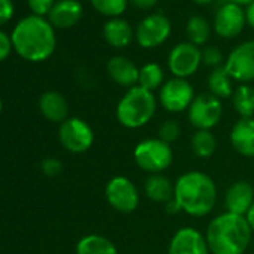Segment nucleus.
I'll return each mask as SVG.
<instances>
[{"label":"nucleus","instance_id":"1","mask_svg":"<svg viewBox=\"0 0 254 254\" xmlns=\"http://www.w3.org/2000/svg\"><path fill=\"white\" fill-rule=\"evenodd\" d=\"M14 50L29 62H44L56 50V33L48 20L30 15L23 18L11 35Z\"/></svg>","mask_w":254,"mask_h":254},{"label":"nucleus","instance_id":"2","mask_svg":"<svg viewBox=\"0 0 254 254\" xmlns=\"http://www.w3.org/2000/svg\"><path fill=\"white\" fill-rule=\"evenodd\" d=\"M174 184V199L181 212L191 217H205L215 208L217 186L208 174L190 171L180 175Z\"/></svg>","mask_w":254,"mask_h":254},{"label":"nucleus","instance_id":"3","mask_svg":"<svg viewBox=\"0 0 254 254\" xmlns=\"http://www.w3.org/2000/svg\"><path fill=\"white\" fill-rule=\"evenodd\" d=\"M253 230L244 215L223 212L206 227V242L211 254H244L250 247Z\"/></svg>","mask_w":254,"mask_h":254},{"label":"nucleus","instance_id":"4","mask_svg":"<svg viewBox=\"0 0 254 254\" xmlns=\"http://www.w3.org/2000/svg\"><path fill=\"white\" fill-rule=\"evenodd\" d=\"M157 109V99L153 91L135 85L120 99L115 117L126 129H139L148 124Z\"/></svg>","mask_w":254,"mask_h":254},{"label":"nucleus","instance_id":"5","mask_svg":"<svg viewBox=\"0 0 254 254\" xmlns=\"http://www.w3.org/2000/svg\"><path fill=\"white\" fill-rule=\"evenodd\" d=\"M133 160L139 169L153 175L163 174L174 160L171 144L159 138H147L136 144L133 150Z\"/></svg>","mask_w":254,"mask_h":254},{"label":"nucleus","instance_id":"6","mask_svg":"<svg viewBox=\"0 0 254 254\" xmlns=\"http://www.w3.org/2000/svg\"><path fill=\"white\" fill-rule=\"evenodd\" d=\"M105 197L111 208L121 214L136 211L141 202L139 191L133 181L124 175L112 177L105 187Z\"/></svg>","mask_w":254,"mask_h":254},{"label":"nucleus","instance_id":"7","mask_svg":"<svg viewBox=\"0 0 254 254\" xmlns=\"http://www.w3.org/2000/svg\"><path fill=\"white\" fill-rule=\"evenodd\" d=\"M59 139L64 150L73 154L88 151L94 142V132L91 126L79 117H69L60 124Z\"/></svg>","mask_w":254,"mask_h":254},{"label":"nucleus","instance_id":"8","mask_svg":"<svg viewBox=\"0 0 254 254\" xmlns=\"http://www.w3.org/2000/svg\"><path fill=\"white\" fill-rule=\"evenodd\" d=\"M223 115L221 100L211 93H200L194 97L190 108L187 109V117L190 124L196 130H211L215 127Z\"/></svg>","mask_w":254,"mask_h":254},{"label":"nucleus","instance_id":"9","mask_svg":"<svg viewBox=\"0 0 254 254\" xmlns=\"http://www.w3.org/2000/svg\"><path fill=\"white\" fill-rule=\"evenodd\" d=\"M193 85L187 79L172 78L166 81L159 90V103L163 109L172 114L187 111L194 100Z\"/></svg>","mask_w":254,"mask_h":254},{"label":"nucleus","instance_id":"10","mask_svg":"<svg viewBox=\"0 0 254 254\" xmlns=\"http://www.w3.org/2000/svg\"><path fill=\"white\" fill-rule=\"evenodd\" d=\"M202 63V51L190 42L177 44L168 57V66L174 78L187 79L194 75Z\"/></svg>","mask_w":254,"mask_h":254},{"label":"nucleus","instance_id":"11","mask_svg":"<svg viewBox=\"0 0 254 254\" xmlns=\"http://www.w3.org/2000/svg\"><path fill=\"white\" fill-rule=\"evenodd\" d=\"M224 69L233 81L248 84L254 79V41L244 42L232 50L224 62Z\"/></svg>","mask_w":254,"mask_h":254},{"label":"nucleus","instance_id":"12","mask_svg":"<svg viewBox=\"0 0 254 254\" xmlns=\"http://www.w3.org/2000/svg\"><path fill=\"white\" fill-rule=\"evenodd\" d=\"M171 35V23L163 14L145 17L136 29V41L142 48H156L166 42Z\"/></svg>","mask_w":254,"mask_h":254},{"label":"nucleus","instance_id":"13","mask_svg":"<svg viewBox=\"0 0 254 254\" xmlns=\"http://www.w3.org/2000/svg\"><path fill=\"white\" fill-rule=\"evenodd\" d=\"M168 254H211L205 235L190 226L178 229L169 241Z\"/></svg>","mask_w":254,"mask_h":254},{"label":"nucleus","instance_id":"14","mask_svg":"<svg viewBox=\"0 0 254 254\" xmlns=\"http://www.w3.org/2000/svg\"><path fill=\"white\" fill-rule=\"evenodd\" d=\"M245 12L236 3L223 5L214 17V30L218 36L230 39L238 36L245 26Z\"/></svg>","mask_w":254,"mask_h":254},{"label":"nucleus","instance_id":"15","mask_svg":"<svg viewBox=\"0 0 254 254\" xmlns=\"http://www.w3.org/2000/svg\"><path fill=\"white\" fill-rule=\"evenodd\" d=\"M254 203V189L248 181H235L226 191V211L236 215H247Z\"/></svg>","mask_w":254,"mask_h":254},{"label":"nucleus","instance_id":"16","mask_svg":"<svg viewBox=\"0 0 254 254\" xmlns=\"http://www.w3.org/2000/svg\"><path fill=\"white\" fill-rule=\"evenodd\" d=\"M106 72H108L109 78L121 87L132 88V87L138 85L139 69L130 59H127V57L115 56V57L109 59V62L106 64Z\"/></svg>","mask_w":254,"mask_h":254},{"label":"nucleus","instance_id":"17","mask_svg":"<svg viewBox=\"0 0 254 254\" xmlns=\"http://www.w3.org/2000/svg\"><path fill=\"white\" fill-rule=\"evenodd\" d=\"M230 144L244 157H254V118H239L230 132Z\"/></svg>","mask_w":254,"mask_h":254},{"label":"nucleus","instance_id":"18","mask_svg":"<svg viewBox=\"0 0 254 254\" xmlns=\"http://www.w3.org/2000/svg\"><path fill=\"white\" fill-rule=\"evenodd\" d=\"M82 17V6L78 0H60L57 2L51 12L48 14V21L53 27L69 29L75 26Z\"/></svg>","mask_w":254,"mask_h":254},{"label":"nucleus","instance_id":"19","mask_svg":"<svg viewBox=\"0 0 254 254\" xmlns=\"http://www.w3.org/2000/svg\"><path fill=\"white\" fill-rule=\"evenodd\" d=\"M39 111L51 123H63L69 117V105L63 94L57 91H45L39 97Z\"/></svg>","mask_w":254,"mask_h":254},{"label":"nucleus","instance_id":"20","mask_svg":"<svg viewBox=\"0 0 254 254\" xmlns=\"http://www.w3.org/2000/svg\"><path fill=\"white\" fill-rule=\"evenodd\" d=\"M103 38L114 48H126L133 41V30L126 20L111 18L103 26Z\"/></svg>","mask_w":254,"mask_h":254},{"label":"nucleus","instance_id":"21","mask_svg":"<svg viewBox=\"0 0 254 254\" xmlns=\"http://www.w3.org/2000/svg\"><path fill=\"white\" fill-rule=\"evenodd\" d=\"M145 196L156 203L166 205L169 200L174 199L175 184L165 175V174H153L147 178L144 184Z\"/></svg>","mask_w":254,"mask_h":254},{"label":"nucleus","instance_id":"22","mask_svg":"<svg viewBox=\"0 0 254 254\" xmlns=\"http://www.w3.org/2000/svg\"><path fill=\"white\" fill-rule=\"evenodd\" d=\"M76 254H118V250L106 236L90 233L78 241Z\"/></svg>","mask_w":254,"mask_h":254},{"label":"nucleus","instance_id":"23","mask_svg":"<svg viewBox=\"0 0 254 254\" xmlns=\"http://www.w3.org/2000/svg\"><path fill=\"white\" fill-rule=\"evenodd\" d=\"M232 78L229 76L227 70L224 69V66L215 67L212 69V72L208 76V88L209 93L215 97L221 99H227L232 97L233 94V87H232Z\"/></svg>","mask_w":254,"mask_h":254},{"label":"nucleus","instance_id":"24","mask_svg":"<svg viewBox=\"0 0 254 254\" xmlns=\"http://www.w3.org/2000/svg\"><path fill=\"white\" fill-rule=\"evenodd\" d=\"M232 103L241 118H253L254 115V88L248 84H241L232 94Z\"/></svg>","mask_w":254,"mask_h":254},{"label":"nucleus","instance_id":"25","mask_svg":"<svg viewBox=\"0 0 254 254\" xmlns=\"http://www.w3.org/2000/svg\"><path fill=\"white\" fill-rule=\"evenodd\" d=\"M191 151L199 159H209L217 150V139L211 130H196L190 141Z\"/></svg>","mask_w":254,"mask_h":254},{"label":"nucleus","instance_id":"26","mask_svg":"<svg viewBox=\"0 0 254 254\" xmlns=\"http://www.w3.org/2000/svg\"><path fill=\"white\" fill-rule=\"evenodd\" d=\"M163 84H165V72L160 67V64L147 63L139 69V81H138L139 87L154 93V90L157 88L160 90Z\"/></svg>","mask_w":254,"mask_h":254},{"label":"nucleus","instance_id":"27","mask_svg":"<svg viewBox=\"0 0 254 254\" xmlns=\"http://www.w3.org/2000/svg\"><path fill=\"white\" fill-rule=\"evenodd\" d=\"M186 33H187L189 42L199 47V45H203L208 42L209 35H211V27L203 17L193 15V17H190V20L187 23Z\"/></svg>","mask_w":254,"mask_h":254},{"label":"nucleus","instance_id":"28","mask_svg":"<svg viewBox=\"0 0 254 254\" xmlns=\"http://www.w3.org/2000/svg\"><path fill=\"white\" fill-rule=\"evenodd\" d=\"M93 8L102 15L118 18L127 8V0H90Z\"/></svg>","mask_w":254,"mask_h":254},{"label":"nucleus","instance_id":"29","mask_svg":"<svg viewBox=\"0 0 254 254\" xmlns=\"http://www.w3.org/2000/svg\"><path fill=\"white\" fill-rule=\"evenodd\" d=\"M181 133V127L175 120H166L159 127V139L165 141L166 144H172L178 139Z\"/></svg>","mask_w":254,"mask_h":254},{"label":"nucleus","instance_id":"30","mask_svg":"<svg viewBox=\"0 0 254 254\" xmlns=\"http://www.w3.org/2000/svg\"><path fill=\"white\" fill-rule=\"evenodd\" d=\"M223 53L217 48V47H206L203 51H202V63L215 69V67H220L221 63H223Z\"/></svg>","mask_w":254,"mask_h":254},{"label":"nucleus","instance_id":"31","mask_svg":"<svg viewBox=\"0 0 254 254\" xmlns=\"http://www.w3.org/2000/svg\"><path fill=\"white\" fill-rule=\"evenodd\" d=\"M27 2H29V8L32 9V12L38 17H44L50 14L53 6L56 5L54 0H27Z\"/></svg>","mask_w":254,"mask_h":254},{"label":"nucleus","instance_id":"32","mask_svg":"<svg viewBox=\"0 0 254 254\" xmlns=\"http://www.w3.org/2000/svg\"><path fill=\"white\" fill-rule=\"evenodd\" d=\"M41 169L47 177H57L63 171V165L59 159L54 157H47L41 163Z\"/></svg>","mask_w":254,"mask_h":254},{"label":"nucleus","instance_id":"33","mask_svg":"<svg viewBox=\"0 0 254 254\" xmlns=\"http://www.w3.org/2000/svg\"><path fill=\"white\" fill-rule=\"evenodd\" d=\"M12 48L14 47H12L11 38L5 32L0 30V62H3V60H6L9 57Z\"/></svg>","mask_w":254,"mask_h":254},{"label":"nucleus","instance_id":"34","mask_svg":"<svg viewBox=\"0 0 254 254\" xmlns=\"http://www.w3.org/2000/svg\"><path fill=\"white\" fill-rule=\"evenodd\" d=\"M14 15L12 0H0V24L8 23Z\"/></svg>","mask_w":254,"mask_h":254},{"label":"nucleus","instance_id":"35","mask_svg":"<svg viewBox=\"0 0 254 254\" xmlns=\"http://www.w3.org/2000/svg\"><path fill=\"white\" fill-rule=\"evenodd\" d=\"M130 3L139 11H148L157 5V0H130Z\"/></svg>","mask_w":254,"mask_h":254},{"label":"nucleus","instance_id":"36","mask_svg":"<svg viewBox=\"0 0 254 254\" xmlns=\"http://www.w3.org/2000/svg\"><path fill=\"white\" fill-rule=\"evenodd\" d=\"M245 20H247L248 26L254 29V2H253V3H250V5L247 6V11H245Z\"/></svg>","mask_w":254,"mask_h":254},{"label":"nucleus","instance_id":"37","mask_svg":"<svg viewBox=\"0 0 254 254\" xmlns=\"http://www.w3.org/2000/svg\"><path fill=\"white\" fill-rule=\"evenodd\" d=\"M165 209H166V212H169V214H178V212H181V209H180V206H178V203L175 202V199H172V200H169L166 205H165Z\"/></svg>","mask_w":254,"mask_h":254},{"label":"nucleus","instance_id":"38","mask_svg":"<svg viewBox=\"0 0 254 254\" xmlns=\"http://www.w3.org/2000/svg\"><path fill=\"white\" fill-rule=\"evenodd\" d=\"M245 218H247V221H248V224H250V227H251V230H253V233H254V203H253V206L250 208V211L247 212Z\"/></svg>","mask_w":254,"mask_h":254},{"label":"nucleus","instance_id":"39","mask_svg":"<svg viewBox=\"0 0 254 254\" xmlns=\"http://www.w3.org/2000/svg\"><path fill=\"white\" fill-rule=\"evenodd\" d=\"M230 2H232V3H236V5H239V6H241V5H247V6H248L250 3H253V2H254V0H230Z\"/></svg>","mask_w":254,"mask_h":254},{"label":"nucleus","instance_id":"40","mask_svg":"<svg viewBox=\"0 0 254 254\" xmlns=\"http://www.w3.org/2000/svg\"><path fill=\"white\" fill-rule=\"evenodd\" d=\"M194 3H197V5H208V3H211L212 0H193Z\"/></svg>","mask_w":254,"mask_h":254},{"label":"nucleus","instance_id":"41","mask_svg":"<svg viewBox=\"0 0 254 254\" xmlns=\"http://www.w3.org/2000/svg\"><path fill=\"white\" fill-rule=\"evenodd\" d=\"M2 108H3V105H2V99H0V112H2Z\"/></svg>","mask_w":254,"mask_h":254}]
</instances>
